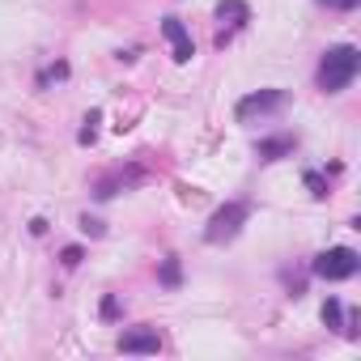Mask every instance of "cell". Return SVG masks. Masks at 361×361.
Listing matches in <instances>:
<instances>
[{
	"label": "cell",
	"instance_id": "cell-2",
	"mask_svg": "<svg viewBox=\"0 0 361 361\" xmlns=\"http://www.w3.org/2000/svg\"><path fill=\"white\" fill-rule=\"evenodd\" d=\"M247 221H251V204H247V200H226V204L209 217V226H204V243L226 247V243L238 238V230H243Z\"/></svg>",
	"mask_w": 361,
	"mask_h": 361
},
{
	"label": "cell",
	"instance_id": "cell-17",
	"mask_svg": "<svg viewBox=\"0 0 361 361\" xmlns=\"http://www.w3.org/2000/svg\"><path fill=\"white\" fill-rule=\"evenodd\" d=\"M319 5H323V9H336V13H353L361 0H319Z\"/></svg>",
	"mask_w": 361,
	"mask_h": 361
},
{
	"label": "cell",
	"instance_id": "cell-14",
	"mask_svg": "<svg viewBox=\"0 0 361 361\" xmlns=\"http://www.w3.org/2000/svg\"><path fill=\"white\" fill-rule=\"evenodd\" d=\"M306 188H310L314 200H323V196H327V178H323L319 170H306Z\"/></svg>",
	"mask_w": 361,
	"mask_h": 361
},
{
	"label": "cell",
	"instance_id": "cell-18",
	"mask_svg": "<svg viewBox=\"0 0 361 361\" xmlns=\"http://www.w3.org/2000/svg\"><path fill=\"white\" fill-rule=\"evenodd\" d=\"M102 319H119V298H102Z\"/></svg>",
	"mask_w": 361,
	"mask_h": 361
},
{
	"label": "cell",
	"instance_id": "cell-19",
	"mask_svg": "<svg viewBox=\"0 0 361 361\" xmlns=\"http://www.w3.org/2000/svg\"><path fill=\"white\" fill-rule=\"evenodd\" d=\"M30 234H35V238H43V234H47V221H43V217H35V221H30Z\"/></svg>",
	"mask_w": 361,
	"mask_h": 361
},
{
	"label": "cell",
	"instance_id": "cell-16",
	"mask_svg": "<svg viewBox=\"0 0 361 361\" xmlns=\"http://www.w3.org/2000/svg\"><path fill=\"white\" fill-rule=\"evenodd\" d=\"M81 259H85V251H81V247H64V251H60V264H64V268H77Z\"/></svg>",
	"mask_w": 361,
	"mask_h": 361
},
{
	"label": "cell",
	"instance_id": "cell-15",
	"mask_svg": "<svg viewBox=\"0 0 361 361\" xmlns=\"http://www.w3.org/2000/svg\"><path fill=\"white\" fill-rule=\"evenodd\" d=\"M77 226H81V234H90V238H102V234H106V226H102L98 217H90V213H85Z\"/></svg>",
	"mask_w": 361,
	"mask_h": 361
},
{
	"label": "cell",
	"instance_id": "cell-10",
	"mask_svg": "<svg viewBox=\"0 0 361 361\" xmlns=\"http://www.w3.org/2000/svg\"><path fill=\"white\" fill-rule=\"evenodd\" d=\"M98 123H102V111H98V106H94V111H90V115H85V128H81V132H77V145H85V149H90V145H94V140H98Z\"/></svg>",
	"mask_w": 361,
	"mask_h": 361
},
{
	"label": "cell",
	"instance_id": "cell-1",
	"mask_svg": "<svg viewBox=\"0 0 361 361\" xmlns=\"http://www.w3.org/2000/svg\"><path fill=\"white\" fill-rule=\"evenodd\" d=\"M357 73H361V51L353 43H336V47L323 51L319 73H314V85L323 94H340V90H348L357 81Z\"/></svg>",
	"mask_w": 361,
	"mask_h": 361
},
{
	"label": "cell",
	"instance_id": "cell-11",
	"mask_svg": "<svg viewBox=\"0 0 361 361\" xmlns=\"http://www.w3.org/2000/svg\"><path fill=\"white\" fill-rule=\"evenodd\" d=\"M157 281L166 285V289H178V281H183V268H178V259L170 255V259H161V272H157Z\"/></svg>",
	"mask_w": 361,
	"mask_h": 361
},
{
	"label": "cell",
	"instance_id": "cell-6",
	"mask_svg": "<svg viewBox=\"0 0 361 361\" xmlns=\"http://www.w3.org/2000/svg\"><path fill=\"white\" fill-rule=\"evenodd\" d=\"M217 22H221V30H217V47H226V43L251 22L247 0H221V5H217Z\"/></svg>",
	"mask_w": 361,
	"mask_h": 361
},
{
	"label": "cell",
	"instance_id": "cell-4",
	"mask_svg": "<svg viewBox=\"0 0 361 361\" xmlns=\"http://www.w3.org/2000/svg\"><path fill=\"white\" fill-rule=\"evenodd\" d=\"M285 90H255V94H247L238 106H234V115H238V123H251V119H264V115H276L281 106H285Z\"/></svg>",
	"mask_w": 361,
	"mask_h": 361
},
{
	"label": "cell",
	"instance_id": "cell-5",
	"mask_svg": "<svg viewBox=\"0 0 361 361\" xmlns=\"http://www.w3.org/2000/svg\"><path fill=\"white\" fill-rule=\"evenodd\" d=\"M145 178H149V174H145L140 166H115L111 174H102L98 183H94V196H98V200H111V196H119V192H128V188H140Z\"/></svg>",
	"mask_w": 361,
	"mask_h": 361
},
{
	"label": "cell",
	"instance_id": "cell-9",
	"mask_svg": "<svg viewBox=\"0 0 361 361\" xmlns=\"http://www.w3.org/2000/svg\"><path fill=\"white\" fill-rule=\"evenodd\" d=\"M293 149H298V136L285 132V136H268V140H259V145H255V157H259V161H281V157H289Z\"/></svg>",
	"mask_w": 361,
	"mask_h": 361
},
{
	"label": "cell",
	"instance_id": "cell-13",
	"mask_svg": "<svg viewBox=\"0 0 361 361\" xmlns=\"http://www.w3.org/2000/svg\"><path fill=\"white\" fill-rule=\"evenodd\" d=\"M51 81H68V64H64V60H56L51 68H43V73H39V90H47Z\"/></svg>",
	"mask_w": 361,
	"mask_h": 361
},
{
	"label": "cell",
	"instance_id": "cell-8",
	"mask_svg": "<svg viewBox=\"0 0 361 361\" xmlns=\"http://www.w3.org/2000/svg\"><path fill=\"white\" fill-rule=\"evenodd\" d=\"M157 348H161L157 327H132L119 336V353H157Z\"/></svg>",
	"mask_w": 361,
	"mask_h": 361
},
{
	"label": "cell",
	"instance_id": "cell-7",
	"mask_svg": "<svg viewBox=\"0 0 361 361\" xmlns=\"http://www.w3.org/2000/svg\"><path fill=\"white\" fill-rule=\"evenodd\" d=\"M161 35H166V43H170V51H174L178 64H188V60L196 56V43H192L188 26L178 22V18H166V22H161Z\"/></svg>",
	"mask_w": 361,
	"mask_h": 361
},
{
	"label": "cell",
	"instance_id": "cell-12",
	"mask_svg": "<svg viewBox=\"0 0 361 361\" xmlns=\"http://www.w3.org/2000/svg\"><path fill=\"white\" fill-rule=\"evenodd\" d=\"M323 323H327L331 331H344V306H340L336 298H327V302H323Z\"/></svg>",
	"mask_w": 361,
	"mask_h": 361
},
{
	"label": "cell",
	"instance_id": "cell-3",
	"mask_svg": "<svg viewBox=\"0 0 361 361\" xmlns=\"http://www.w3.org/2000/svg\"><path fill=\"white\" fill-rule=\"evenodd\" d=\"M357 268H361V255L353 247H327L310 259V272L319 281H348V276H357Z\"/></svg>",
	"mask_w": 361,
	"mask_h": 361
}]
</instances>
